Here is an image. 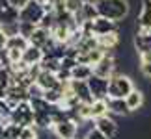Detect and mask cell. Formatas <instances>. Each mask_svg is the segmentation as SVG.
Wrapping results in <instances>:
<instances>
[{"label":"cell","mask_w":151,"mask_h":139,"mask_svg":"<svg viewBox=\"0 0 151 139\" xmlns=\"http://www.w3.org/2000/svg\"><path fill=\"white\" fill-rule=\"evenodd\" d=\"M136 30H144V32L151 30V0H144L142 11L138 15V28Z\"/></svg>","instance_id":"cell-15"},{"label":"cell","mask_w":151,"mask_h":139,"mask_svg":"<svg viewBox=\"0 0 151 139\" xmlns=\"http://www.w3.org/2000/svg\"><path fill=\"white\" fill-rule=\"evenodd\" d=\"M28 4H30V0H9V6H11V8H15V9H19V11L24 9Z\"/></svg>","instance_id":"cell-28"},{"label":"cell","mask_w":151,"mask_h":139,"mask_svg":"<svg viewBox=\"0 0 151 139\" xmlns=\"http://www.w3.org/2000/svg\"><path fill=\"white\" fill-rule=\"evenodd\" d=\"M82 2H84V6H88V4H97L99 0H82Z\"/></svg>","instance_id":"cell-32"},{"label":"cell","mask_w":151,"mask_h":139,"mask_svg":"<svg viewBox=\"0 0 151 139\" xmlns=\"http://www.w3.org/2000/svg\"><path fill=\"white\" fill-rule=\"evenodd\" d=\"M8 8H9V0H0V11H4Z\"/></svg>","instance_id":"cell-31"},{"label":"cell","mask_w":151,"mask_h":139,"mask_svg":"<svg viewBox=\"0 0 151 139\" xmlns=\"http://www.w3.org/2000/svg\"><path fill=\"white\" fill-rule=\"evenodd\" d=\"M28 46H30V41H28L26 37L22 35H11L8 37V43H6V48H19V50H26Z\"/></svg>","instance_id":"cell-20"},{"label":"cell","mask_w":151,"mask_h":139,"mask_svg":"<svg viewBox=\"0 0 151 139\" xmlns=\"http://www.w3.org/2000/svg\"><path fill=\"white\" fill-rule=\"evenodd\" d=\"M108 115V104L106 100H93L91 104V119H99Z\"/></svg>","instance_id":"cell-21"},{"label":"cell","mask_w":151,"mask_h":139,"mask_svg":"<svg viewBox=\"0 0 151 139\" xmlns=\"http://www.w3.org/2000/svg\"><path fill=\"white\" fill-rule=\"evenodd\" d=\"M84 139H108V137H106V135H103L97 128H93V130H91V132H90V134L86 135Z\"/></svg>","instance_id":"cell-29"},{"label":"cell","mask_w":151,"mask_h":139,"mask_svg":"<svg viewBox=\"0 0 151 139\" xmlns=\"http://www.w3.org/2000/svg\"><path fill=\"white\" fill-rule=\"evenodd\" d=\"M34 117H36V113H34L30 102L24 100L13 109V113H11V123L24 128V126H32L34 124Z\"/></svg>","instance_id":"cell-3"},{"label":"cell","mask_w":151,"mask_h":139,"mask_svg":"<svg viewBox=\"0 0 151 139\" xmlns=\"http://www.w3.org/2000/svg\"><path fill=\"white\" fill-rule=\"evenodd\" d=\"M106 104H108V113L121 115V117H127L129 113H132L127 106L125 98H106Z\"/></svg>","instance_id":"cell-14"},{"label":"cell","mask_w":151,"mask_h":139,"mask_svg":"<svg viewBox=\"0 0 151 139\" xmlns=\"http://www.w3.org/2000/svg\"><path fill=\"white\" fill-rule=\"evenodd\" d=\"M91 30H93V35L101 37L112 32H119V22L110 21L106 17H97L95 21H91Z\"/></svg>","instance_id":"cell-8"},{"label":"cell","mask_w":151,"mask_h":139,"mask_svg":"<svg viewBox=\"0 0 151 139\" xmlns=\"http://www.w3.org/2000/svg\"><path fill=\"white\" fill-rule=\"evenodd\" d=\"M30 41V45H34V46H37V48H45L50 41H52V35H50V32L49 30H45V28H41V26H37L36 28V32L32 33V37L28 39Z\"/></svg>","instance_id":"cell-13"},{"label":"cell","mask_w":151,"mask_h":139,"mask_svg":"<svg viewBox=\"0 0 151 139\" xmlns=\"http://www.w3.org/2000/svg\"><path fill=\"white\" fill-rule=\"evenodd\" d=\"M71 74H73V80H84V82H88V80L93 76V67L78 63V65L71 71Z\"/></svg>","instance_id":"cell-18"},{"label":"cell","mask_w":151,"mask_h":139,"mask_svg":"<svg viewBox=\"0 0 151 139\" xmlns=\"http://www.w3.org/2000/svg\"><path fill=\"white\" fill-rule=\"evenodd\" d=\"M116 67H118V63H116V56L112 54V52H108V54L104 56L97 65H93V74H95V76L110 80L112 74L116 72Z\"/></svg>","instance_id":"cell-6"},{"label":"cell","mask_w":151,"mask_h":139,"mask_svg":"<svg viewBox=\"0 0 151 139\" xmlns=\"http://www.w3.org/2000/svg\"><path fill=\"white\" fill-rule=\"evenodd\" d=\"M43 57H45V52L41 48H37V46H34V45H30L24 52H22V61L28 63L30 67L32 65H39Z\"/></svg>","instance_id":"cell-16"},{"label":"cell","mask_w":151,"mask_h":139,"mask_svg":"<svg viewBox=\"0 0 151 139\" xmlns=\"http://www.w3.org/2000/svg\"><path fill=\"white\" fill-rule=\"evenodd\" d=\"M97 9H99L101 17H106L110 21L121 22L127 19L131 13V4L129 0H99L97 2Z\"/></svg>","instance_id":"cell-1"},{"label":"cell","mask_w":151,"mask_h":139,"mask_svg":"<svg viewBox=\"0 0 151 139\" xmlns=\"http://www.w3.org/2000/svg\"><path fill=\"white\" fill-rule=\"evenodd\" d=\"M36 84H39L45 91H49V89H58V87L62 85L60 80L56 78V72H50V71H41V72H39Z\"/></svg>","instance_id":"cell-12"},{"label":"cell","mask_w":151,"mask_h":139,"mask_svg":"<svg viewBox=\"0 0 151 139\" xmlns=\"http://www.w3.org/2000/svg\"><path fill=\"white\" fill-rule=\"evenodd\" d=\"M45 15V9L43 6L37 2V0H30V4L26 6L24 9H21V22H30V24H36L39 26V22H41Z\"/></svg>","instance_id":"cell-4"},{"label":"cell","mask_w":151,"mask_h":139,"mask_svg":"<svg viewBox=\"0 0 151 139\" xmlns=\"http://www.w3.org/2000/svg\"><path fill=\"white\" fill-rule=\"evenodd\" d=\"M22 52H24V50H19V48H8L9 61H11V63H19V61H22Z\"/></svg>","instance_id":"cell-27"},{"label":"cell","mask_w":151,"mask_h":139,"mask_svg":"<svg viewBox=\"0 0 151 139\" xmlns=\"http://www.w3.org/2000/svg\"><path fill=\"white\" fill-rule=\"evenodd\" d=\"M125 102H127V106H129L131 111H138V109H142V106H144V91L134 87L129 95L125 96Z\"/></svg>","instance_id":"cell-17"},{"label":"cell","mask_w":151,"mask_h":139,"mask_svg":"<svg viewBox=\"0 0 151 139\" xmlns=\"http://www.w3.org/2000/svg\"><path fill=\"white\" fill-rule=\"evenodd\" d=\"M63 4H65V9L69 11V13H78L80 9L84 8V2L82 0H63Z\"/></svg>","instance_id":"cell-24"},{"label":"cell","mask_w":151,"mask_h":139,"mask_svg":"<svg viewBox=\"0 0 151 139\" xmlns=\"http://www.w3.org/2000/svg\"><path fill=\"white\" fill-rule=\"evenodd\" d=\"M43 96H45V89L39 84L34 82L30 87H28V100H30V98H43Z\"/></svg>","instance_id":"cell-25"},{"label":"cell","mask_w":151,"mask_h":139,"mask_svg":"<svg viewBox=\"0 0 151 139\" xmlns=\"http://www.w3.org/2000/svg\"><path fill=\"white\" fill-rule=\"evenodd\" d=\"M95 128L99 130L103 135H106L108 139H114L118 135V123H116L110 115H104V117L95 119Z\"/></svg>","instance_id":"cell-10"},{"label":"cell","mask_w":151,"mask_h":139,"mask_svg":"<svg viewBox=\"0 0 151 139\" xmlns=\"http://www.w3.org/2000/svg\"><path fill=\"white\" fill-rule=\"evenodd\" d=\"M36 28H37L36 24H30V22H21V21H19V35L30 39L32 33L36 32Z\"/></svg>","instance_id":"cell-23"},{"label":"cell","mask_w":151,"mask_h":139,"mask_svg":"<svg viewBox=\"0 0 151 139\" xmlns=\"http://www.w3.org/2000/svg\"><path fill=\"white\" fill-rule=\"evenodd\" d=\"M134 48L138 52V56L149 54L151 52V32H144V30H134Z\"/></svg>","instance_id":"cell-11"},{"label":"cell","mask_w":151,"mask_h":139,"mask_svg":"<svg viewBox=\"0 0 151 139\" xmlns=\"http://www.w3.org/2000/svg\"><path fill=\"white\" fill-rule=\"evenodd\" d=\"M82 17H84V21H95L97 17H101L99 15V9H97V4L84 6V8H82Z\"/></svg>","instance_id":"cell-22"},{"label":"cell","mask_w":151,"mask_h":139,"mask_svg":"<svg viewBox=\"0 0 151 139\" xmlns=\"http://www.w3.org/2000/svg\"><path fill=\"white\" fill-rule=\"evenodd\" d=\"M19 139H39V134H37V128L36 126H24L21 132V137Z\"/></svg>","instance_id":"cell-26"},{"label":"cell","mask_w":151,"mask_h":139,"mask_svg":"<svg viewBox=\"0 0 151 139\" xmlns=\"http://www.w3.org/2000/svg\"><path fill=\"white\" fill-rule=\"evenodd\" d=\"M0 139H9V137H6V135H4V137H0Z\"/></svg>","instance_id":"cell-33"},{"label":"cell","mask_w":151,"mask_h":139,"mask_svg":"<svg viewBox=\"0 0 151 139\" xmlns=\"http://www.w3.org/2000/svg\"><path fill=\"white\" fill-rule=\"evenodd\" d=\"M6 43H8V33L4 32V28L0 26V48H4Z\"/></svg>","instance_id":"cell-30"},{"label":"cell","mask_w":151,"mask_h":139,"mask_svg":"<svg viewBox=\"0 0 151 139\" xmlns=\"http://www.w3.org/2000/svg\"><path fill=\"white\" fill-rule=\"evenodd\" d=\"M88 85H90V91H91L95 100H106L108 98V85H110L108 78H101V76H95L93 74L88 80Z\"/></svg>","instance_id":"cell-7"},{"label":"cell","mask_w":151,"mask_h":139,"mask_svg":"<svg viewBox=\"0 0 151 139\" xmlns=\"http://www.w3.org/2000/svg\"><path fill=\"white\" fill-rule=\"evenodd\" d=\"M132 89H134V84H132L131 76L118 71V67H116V72L112 74L108 85V98H125Z\"/></svg>","instance_id":"cell-2"},{"label":"cell","mask_w":151,"mask_h":139,"mask_svg":"<svg viewBox=\"0 0 151 139\" xmlns=\"http://www.w3.org/2000/svg\"><path fill=\"white\" fill-rule=\"evenodd\" d=\"M52 132H54V135L58 139H77L78 124L73 119H63L52 126Z\"/></svg>","instance_id":"cell-5"},{"label":"cell","mask_w":151,"mask_h":139,"mask_svg":"<svg viewBox=\"0 0 151 139\" xmlns=\"http://www.w3.org/2000/svg\"><path fill=\"white\" fill-rule=\"evenodd\" d=\"M71 89L75 93V96L80 100V104H93L95 98L90 91L88 82H84V80H71Z\"/></svg>","instance_id":"cell-9"},{"label":"cell","mask_w":151,"mask_h":139,"mask_svg":"<svg viewBox=\"0 0 151 139\" xmlns=\"http://www.w3.org/2000/svg\"><path fill=\"white\" fill-rule=\"evenodd\" d=\"M30 106L34 109V113H50L52 115V104H49L45 98H30Z\"/></svg>","instance_id":"cell-19"}]
</instances>
